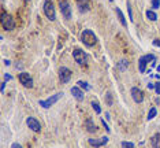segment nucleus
<instances>
[{
    "label": "nucleus",
    "mask_w": 160,
    "mask_h": 148,
    "mask_svg": "<svg viewBox=\"0 0 160 148\" xmlns=\"http://www.w3.org/2000/svg\"><path fill=\"white\" fill-rule=\"evenodd\" d=\"M81 41L86 45V47H93L97 43V37H96L95 32L90 29H85L81 33Z\"/></svg>",
    "instance_id": "nucleus-1"
},
{
    "label": "nucleus",
    "mask_w": 160,
    "mask_h": 148,
    "mask_svg": "<svg viewBox=\"0 0 160 148\" xmlns=\"http://www.w3.org/2000/svg\"><path fill=\"white\" fill-rule=\"evenodd\" d=\"M0 24H2V27L7 32H11V30L15 29V21L14 18L10 14H7L6 11L2 12V19H0Z\"/></svg>",
    "instance_id": "nucleus-2"
},
{
    "label": "nucleus",
    "mask_w": 160,
    "mask_h": 148,
    "mask_svg": "<svg viewBox=\"0 0 160 148\" xmlns=\"http://www.w3.org/2000/svg\"><path fill=\"white\" fill-rule=\"evenodd\" d=\"M44 14L49 21H55L56 19V12H55V4L51 0H45L44 2Z\"/></svg>",
    "instance_id": "nucleus-3"
},
{
    "label": "nucleus",
    "mask_w": 160,
    "mask_h": 148,
    "mask_svg": "<svg viewBox=\"0 0 160 148\" xmlns=\"http://www.w3.org/2000/svg\"><path fill=\"white\" fill-rule=\"evenodd\" d=\"M73 58H74L75 62L81 66L86 65V62H88L86 52H83V50H81V48H74V51H73Z\"/></svg>",
    "instance_id": "nucleus-4"
},
{
    "label": "nucleus",
    "mask_w": 160,
    "mask_h": 148,
    "mask_svg": "<svg viewBox=\"0 0 160 148\" xmlns=\"http://www.w3.org/2000/svg\"><path fill=\"white\" fill-rule=\"evenodd\" d=\"M59 8H60V11H62L64 19H67V21L71 19L73 12H71V6H70V3H68L67 0H59Z\"/></svg>",
    "instance_id": "nucleus-5"
},
{
    "label": "nucleus",
    "mask_w": 160,
    "mask_h": 148,
    "mask_svg": "<svg viewBox=\"0 0 160 148\" xmlns=\"http://www.w3.org/2000/svg\"><path fill=\"white\" fill-rule=\"evenodd\" d=\"M58 76H59L60 82L67 84V82H70V80H71V70L68 67H66V66H62V67L59 69V71H58Z\"/></svg>",
    "instance_id": "nucleus-6"
},
{
    "label": "nucleus",
    "mask_w": 160,
    "mask_h": 148,
    "mask_svg": "<svg viewBox=\"0 0 160 148\" xmlns=\"http://www.w3.org/2000/svg\"><path fill=\"white\" fill-rule=\"evenodd\" d=\"M18 80L21 81V84L25 86V88H32L33 86V78L29 73H26V71H22V73L18 74Z\"/></svg>",
    "instance_id": "nucleus-7"
},
{
    "label": "nucleus",
    "mask_w": 160,
    "mask_h": 148,
    "mask_svg": "<svg viewBox=\"0 0 160 148\" xmlns=\"http://www.w3.org/2000/svg\"><path fill=\"white\" fill-rule=\"evenodd\" d=\"M62 96H63V93H62V92H59V93H56V95H53V96H51V98H48L47 100H40L39 103H40V106L44 107V108H49V107H52V104L56 103V101L59 100Z\"/></svg>",
    "instance_id": "nucleus-8"
},
{
    "label": "nucleus",
    "mask_w": 160,
    "mask_h": 148,
    "mask_svg": "<svg viewBox=\"0 0 160 148\" xmlns=\"http://www.w3.org/2000/svg\"><path fill=\"white\" fill-rule=\"evenodd\" d=\"M26 125H27L29 129H32V130L36 132V133L41 130V125H40V122L37 121L34 117H27V118H26Z\"/></svg>",
    "instance_id": "nucleus-9"
},
{
    "label": "nucleus",
    "mask_w": 160,
    "mask_h": 148,
    "mask_svg": "<svg viewBox=\"0 0 160 148\" xmlns=\"http://www.w3.org/2000/svg\"><path fill=\"white\" fill-rule=\"evenodd\" d=\"M130 92H131V98H133V100L136 101V103H141V101L144 100V92H142L140 88L133 86Z\"/></svg>",
    "instance_id": "nucleus-10"
},
{
    "label": "nucleus",
    "mask_w": 160,
    "mask_h": 148,
    "mask_svg": "<svg viewBox=\"0 0 160 148\" xmlns=\"http://www.w3.org/2000/svg\"><path fill=\"white\" fill-rule=\"evenodd\" d=\"M88 141L92 147L99 148V147H103V145H105L107 143H108V137L104 136V137H101V139H89Z\"/></svg>",
    "instance_id": "nucleus-11"
},
{
    "label": "nucleus",
    "mask_w": 160,
    "mask_h": 148,
    "mask_svg": "<svg viewBox=\"0 0 160 148\" xmlns=\"http://www.w3.org/2000/svg\"><path fill=\"white\" fill-rule=\"evenodd\" d=\"M77 6H78L80 12H86L90 10V3H89V0H77Z\"/></svg>",
    "instance_id": "nucleus-12"
},
{
    "label": "nucleus",
    "mask_w": 160,
    "mask_h": 148,
    "mask_svg": "<svg viewBox=\"0 0 160 148\" xmlns=\"http://www.w3.org/2000/svg\"><path fill=\"white\" fill-rule=\"evenodd\" d=\"M71 95L74 96V98L77 99L78 101H82L83 100V92H82V89H81L78 85L71 88Z\"/></svg>",
    "instance_id": "nucleus-13"
},
{
    "label": "nucleus",
    "mask_w": 160,
    "mask_h": 148,
    "mask_svg": "<svg viewBox=\"0 0 160 148\" xmlns=\"http://www.w3.org/2000/svg\"><path fill=\"white\" fill-rule=\"evenodd\" d=\"M85 127H86V130H88L89 133H95V132L97 130V126L93 124L92 118H88V119L85 121Z\"/></svg>",
    "instance_id": "nucleus-14"
},
{
    "label": "nucleus",
    "mask_w": 160,
    "mask_h": 148,
    "mask_svg": "<svg viewBox=\"0 0 160 148\" xmlns=\"http://www.w3.org/2000/svg\"><path fill=\"white\" fill-rule=\"evenodd\" d=\"M148 63L149 62L146 60L145 55L140 58V60H138V69H140V71H141V73H145V71H146V65H148Z\"/></svg>",
    "instance_id": "nucleus-15"
},
{
    "label": "nucleus",
    "mask_w": 160,
    "mask_h": 148,
    "mask_svg": "<svg viewBox=\"0 0 160 148\" xmlns=\"http://www.w3.org/2000/svg\"><path fill=\"white\" fill-rule=\"evenodd\" d=\"M151 145H152V148H160V134L159 133H156V134L152 136Z\"/></svg>",
    "instance_id": "nucleus-16"
},
{
    "label": "nucleus",
    "mask_w": 160,
    "mask_h": 148,
    "mask_svg": "<svg viewBox=\"0 0 160 148\" xmlns=\"http://www.w3.org/2000/svg\"><path fill=\"white\" fill-rule=\"evenodd\" d=\"M115 12H116V15H118V18H119V21H121V24H122V26H127V22H126V19H124V15H123V12L121 11V8L119 7H116L115 8Z\"/></svg>",
    "instance_id": "nucleus-17"
},
{
    "label": "nucleus",
    "mask_w": 160,
    "mask_h": 148,
    "mask_svg": "<svg viewBox=\"0 0 160 148\" xmlns=\"http://www.w3.org/2000/svg\"><path fill=\"white\" fill-rule=\"evenodd\" d=\"M118 70L119 71H126L127 70V67H129V62H127V59H122V60H119L118 62Z\"/></svg>",
    "instance_id": "nucleus-18"
},
{
    "label": "nucleus",
    "mask_w": 160,
    "mask_h": 148,
    "mask_svg": "<svg viewBox=\"0 0 160 148\" xmlns=\"http://www.w3.org/2000/svg\"><path fill=\"white\" fill-rule=\"evenodd\" d=\"M145 14H146V18H148L149 21H157V14L155 11H152V10H148Z\"/></svg>",
    "instance_id": "nucleus-19"
},
{
    "label": "nucleus",
    "mask_w": 160,
    "mask_h": 148,
    "mask_svg": "<svg viewBox=\"0 0 160 148\" xmlns=\"http://www.w3.org/2000/svg\"><path fill=\"white\" fill-rule=\"evenodd\" d=\"M90 106L93 107V110H95V113L97 114H101V108H100V104L97 103L96 100H92V103H90Z\"/></svg>",
    "instance_id": "nucleus-20"
},
{
    "label": "nucleus",
    "mask_w": 160,
    "mask_h": 148,
    "mask_svg": "<svg viewBox=\"0 0 160 148\" xmlns=\"http://www.w3.org/2000/svg\"><path fill=\"white\" fill-rule=\"evenodd\" d=\"M77 85L80 86L81 89H83V91H89V89H90L89 84H88V82H85V81H78V82H77Z\"/></svg>",
    "instance_id": "nucleus-21"
},
{
    "label": "nucleus",
    "mask_w": 160,
    "mask_h": 148,
    "mask_svg": "<svg viewBox=\"0 0 160 148\" xmlns=\"http://www.w3.org/2000/svg\"><path fill=\"white\" fill-rule=\"evenodd\" d=\"M156 114H157V110L155 108V107H152V108L149 110V113H148V117H146V118H148L149 121H151V119H153L155 117H156Z\"/></svg>",
    "instance_id": "nucleus-22"
},
{
    "label": "nucleus",
    "mask_w": 160,
    "mask_h": 148,
    "mask_svg": "<svg viewBox=\"0 0 160 148\" xmlns=\"http://www.w3.org/2000/svg\"><path fill=\"white\" fill-rule=\"evenodd\" d=\"M105 103H107V106H112L114 99H112V95H111V93H105Z\"/></svg>",
    "instance_id": "nucleus-23"
},
{
    "label": "nucleus",
    "mask_w": 160,
    "mask_h": 148,
    "mask_svg": "<svg viewBox=\"0 0 160 148\" xmlns=\"http://www.w3.org/2000/svg\"><path fill=\"white\" fill-rule=\"evenodd\" d=\"M121 145H122V148H134V144L130 141H122Z\"/></svg>",
    "instance_id": "nucleus-24"
},
{
    "label": "nucleus",
    "mask_w": 160,
    "mask_h": 148,
    "mask_svg": "<svg viewBox=\"0 0 160 148\" xmlns=\"http://www.w3.org/2000/svg\"><path fill=\"white\" fill-rule=\"evenodd\" d=\"M127 12H129V17H130V21L133 22V10H131L130 2H127Z\"/></svg>",
    "instance_id": "nucleus-25"
},
{
    "label": "nucleus",
    "mask_w": 160,
    "mask_h": 148,
    "mask_svg": "<svg viewBox=\"0 0 160 148\" xmlns=\"http://www.w3.org/2000/svg\"><path fill=\"white\" fill-rule=\"evenodd\" d=\"M151 2H152V8L153 10H156L160 7V0H151Z\"/></svg>",
    "instance_id": "nucleus-26"
},
{
    "label": "nucleus",
    "mask_w": 160,
    "mask_h": 148,
    "mask_svg": "<svg viewBox=\"0 0 160 148\" xmlns=\"http://www.w3.org/2000/svg\"><path fill=\"white\" fill-rule=\"evenodd\" d=\"M11 78H12V76H11V74H8V73H4V81H6V82H7V81H10V80H11Z\"/></svg>",
    "instance_id": "nucleus-27"
},
{
    "label": "nucleus",
    "mask_w": 160,
    "mask_h": 148,
    "mask_svg": "<svg viewBox=\"0 0 160 148\" xmlns=\"http://www.w3.org/2000/svg\"><path fill=\"white\" fill-rule=\"evenodd\" d=\"M155 91H156V93H157V95H160V82L155 84Z\"/></svg>",
    "instance_id": "nucleus-28"
},
{
    "label": "nucleus",
    "mask_w": 160,
    "mask_h": 148,
    "mask_svg": "<svg viewBox=\"0 0 160 148\" xmlns=\"http://www.w3.org/2000/svg\"><path fill=\"white\" fill-rule=\"evenodd\" d=\"M101 124H103V126L105 127V130L108 132V133H110V126H108V125L105 124V121H104V119H101Z\"/></svg>",
    "instance_id": "nucleus-29"
},
{
    "label": "nucleus",
    "mask_w": 160,
    "mask_h": 148,
    "mask_svg": "<svg viewBox=\"0 0 160 148\" xmlns=\"http://www.w3.org/2000/svg\"><path fill=\"white\" fill-rule=\"evenodd\" d=\"M153 45H156V47H160V39L153 40Z\"/></svg>",
    "instance_id": "nucleus-30"
},
{
    "label": "nucleus",
    "mask_w": 160,
    "mask_h": 148,
    "mask_svg": "<svg viewBox=\"0 0 160 148\" xmlns=\"http://www.w3.org/2000/svg\"><path fill=\"white\" fill-rule=\"evenodd\" d=\"M11 148H22L21 144H18V143H14V144L11 145Z\"/></svg>",
    "instance_id": "nucleus-31"
},
{
    "label": "nucleus",
    "mask_w": 160,
    "mask_h": 148,
    "mask_svg": "<svg viewBox=\"0 0 160 148\" xmlns=\"http://www.w3.org/2000/svg\"><path fill=\"white\" fill-rule=\"evenodd\" d=\"M148 89H155V84H148Z\"/></svg>",
    "instance_id": "nucleus-32"
},
{
    "label": "nucleus",
    "mask_w": 160,
    "mask_h": 148,
    "mask_svg": "<svg viewBox=\"0 0 160 148\" xmlns=\"http://www.w3.org/2000/svg\"><path fill=\"white\" fill-rule=\"evenodd\" d=\"M6 84H7L6 81H3V82H2V92H3V91H4V88H6Z\"/></svg>",
    "instance_id": "nucleus-33"
},
{
    "label": "nucleus",
    "mask_w": 160,
    "mask_h": 148,
    "mask_svg": "<svg viewBox=\"0 0 160 148\" xmlns=\"http://www.w3.org/2000/svg\"><path fill=\"white\" fill-rule=\"evenodd\" d=\"M3 62H4V65H6V66H10V65H11V62H10V60H7V59H4Z\"/></svg>",
    "instance_id": "nucleus-34"
},
{
    "label": "nucleus",
    "mask_w": 160,
    "mask_h": 148,
    "mask_svg": "<svg viewBox=\"0 0 160 148\" xmlns=\"http://www.w3.org/2000/svg\"><path fill=\"white\" fill-rule=\"evenodd\" d=\"M17 69H18V70H21V69H22V65H21V63H18V65H17Z\"/></svg>",
    "instance_id": "nucleus-35"
},
{
    "label": "nucleus",
    "mask_w": 160,
    "mask_h": 148,
    "mask_svg": "<svg viewBox=\"0 0 160 148\" xmlns=\"http://www.w3.org/2000/svg\"><path fill=\"white\" fill-rule=\"evenodd\" d=\"M157 73H160V65L157 66Z\"/></svg>",
    "instance_id": "nucleus-36"
},
{
    "label": "nucleus",
    "mask_w": 160,
    "mask_h": 148,
    "mask_svg": "<svg viewBox=\"0 0 160 148\" xmlns=\"http://www.w3.org/2000/svg\"><path fill=\"white\" fill-rule=\"evenodd\" d=\"M25 2H29V0H25Z\"/></svg>",
    "instance_id": "nucleus-37"
},
{
    "label": "nucleus",
    "mask_w": 160,
    "mask_h": 148,
    "mask_svg": "<svg viewBox=\"0 0 160 148\" xmlns=\"http://www.w3.org/2000/svg\"><path fill=\"white\" fill-rule=\"evenodd\" d=\"M110 2H114V0H110Z\"/></svg>",
    "instance_id": "nucleus-38"
}]
</instances>
